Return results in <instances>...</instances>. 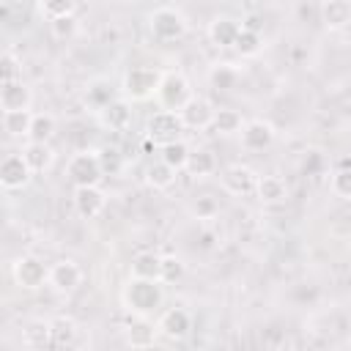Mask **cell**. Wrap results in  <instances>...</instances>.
Here are the masks:
<instances>
[{
    "mask_svg": "<svg viewBox=\"0 0 351 351\" xmlns=\"http://www.w3.org/2000/svg\"><path fill=\"white\" fill-rule=\"evenodd\" d=\"M55 134V118L49 112H33V123H30V134L27 140L36 143H49Z\"/></svg>",
    "mask_w": 351,
    "mask_h": 351,
    "instance_id": "cell-33",
    "label": "cell"
},
{
    "mask_svg": "<svg viewBox=\"0 0 351 351\" xmlns=\"http://www.w3.org/2000/svg\"><path fill=\"white\" fill-rule=\"evenodd\" d=\"M49 30L58 41H69L77 36V19L74 16H63V19H52L49 22Z\"/></svg>",
    "mask_w": 351,
    "mask_h": 351,
    "instance_id": "cell-38",
    "label": "cell"
},
{
    "mask_svg": "<svg viewBox=\"0 0 351 351\" xmlns=\"http://www.w3.org/2000/svg\"><path fill=\"white\" fill-rule=\"evenodd\" d=\"M96 118H99V123H101L104 129H110V132H126V129L132 126V104H129L126 96L112 99L104 110L96 112Z\"/></svg>",
    "mask_w": 351,
    "mask_h": 351,
    "instance_id": "cell-15",
    "label": "cell"
},
{
    "mask_svg": "<svg viewBox=\"0 0 351 351\" xmlns=\"http://www.w3.org/2000/svg\"><path fill=\"white\" fill-rule=\"evenodd\" d=\"M239 80H241V71H239V66H233V63H217V66H211V71H208V85H211L214 90H222V93L236 90Z\"/></svg>",
    "mask_w": 351,
    "mask_h": 351,
    "instance_id": "cell-23",
    "label": "cell"
},
{
    "mask_svg": "<svg viewBox=\"0 0 351 351\" xmlns=\"http://www.w3.org/2000/svg\"><path fill=\"white\" fill-rule=\"evenodd\" d=\"M241 27H247V30H255V33H263V25H261V16H255V14H250L244 22H241Z\"/></svg>",
    "mask_w": 351,
    "mask_h": 351,
    "instance_id": "cell-41",
    "label": "cell"
},
{
    "mask_svg": "<svg viewBox=\"0 0 351 351\" xmlns=\"http://www.w3.org/2000/svg\"><path fill=\"white\" fill-rule=\"evenodd\" d=\"M329 189H332L335 197H340V200H351V167H348V165H346V167H337V170L332 173V178H329Z\"/></svg>",
    "mask_w": 351,
    "mask_h": 351,
    "instance_id": "cell-35",
    "label": "cell"
},
{
    "mask_svg": "<svg viewBox=\"0 0 351 351\" xmlns=\"http://www.w3.org/2000/svg\"><path fill=\"white\" fill-rule=\"evenodd\" d=\"M318 16L326 30H343L351 25V0H321Z\"/></svg>",
    "mask_w": 351,
    "mask_h": 351,
    "instance_id": "cell-19",
    "label": "cell"
},
{
    "mask_svg": "<svg viewBox=\"0 0 351 351\" xmlns=\"http://www.w3.org/2000/svg\"><path fill=\"white\" fill-rule=\"evenodd\" d=\"M0 77L3 82H14V80H22V63L14 52H5L3 60H0Z\"/></svg>",
    "mask_w": 351,
    "mask_h": 351,
    "instance_id": "cell-39",
    "label": "cell"
},
{
    "mask_svg": "<svg viewBox=\"0 0 351 351\" xmlns=\"http://www.w3.org/2000/svg\"><path fill=\"white\" fill-rule=\"evenodd\" d=\"M110 101H112L110 85H107L104 80H93V82L88 85V90H85V104H88L93 112H99V110H104Z\"/></svg>",
    "mask_w": 351,
    "mask_h": 351,
    "instance_id": "cell-32",
    "label": "cell"
},
{
    "mask_svg": "<svg viewBox=\"0 0 351 351\" xmlns=\"http://www.w3.org/2000/svg\"><path fill=\"white\" fill-rule=\"evenodd\" d=\"M184 277V263H181V258H176V255H162V274H159V280L165 282V285H170V282H178Z\"/></svg>",
    "mask_w": 351,
    "mask_h": 351,
    "instance_id": "cell-37",
    "label": "cell"
},
{
    "mask_svg": "<svg viewBox=\"0 0 351 351\" xmlns=\"http://www.w3.org/2000/svg\"><path fill=\"white\" fill-rule=\"evenodd\" d=\"M22 343L27 348H44V346H49L52 343V326H49V321H44V318L27 321L25 329H22Z\"/></svg>",
    "mask_w": 351,
    "mask_h": 351,
    "instance_id": "cell-26",
    "label": "cell"
},
{
    "mask_svg": "<svg viewBox=\"0 0 351 351\" xmlns=\"http://www.w3.org/2000/svg\"><path fill=\"white\" fill-rule=\"evenodd\" d=\"M178 115H181V121H184L186 129L203 132V129H211L217 110H214V104H211L206 96H192V99L178 110Z\"/></svg>",
    "mask_w": 351,
    "mask_h": 351,
    "instance_id": "cell-11",
    "label": "cell"
},
{
    "mask_svg": "<svg viewBox=\"0 0 351 351\" xmlns=\"http://www.w3.org/2000/svg\"><path fill=\"white\" fill-rule=\"evenodd\" d=\"M192 96H195L192 85L181 71H165L162 74V82H159V90H156V101H159L162 110L178 112Z\"/></svg>",
    "mask_w": 351,
    "mask_h": 351,
    "instance_id": "cell-5",
    "label": "cell"
},
{
    "mask_svg": "<svg viewBox=\"0 0 351 351\" xmlns=\"http://www.w3.org/2000/svg\"><path fill=\"white\" fill-rule=\"evenodd\" d=\"M129 274L132 277H143V280H159L162 274V255L151 252V250H143L132 258L129 263Z\"/></svg>",
    "mask_w": 351,
    "mask_h": 351,
    "instance_id": "cell-22",
    "label": "cell"
},
{
    "mask_svg": "<svg viewBox=\"0 0 351 351\" xmlns=\"http://www.w3.org/2000/svg\"><path fill=\"white\" fill-rule=\"evenodd\" d=\"M255 197L266 206H277L288 197V184L280 176H258V186H255Z\"/></svg>",
    "mask_w": 351,
    "mask_h": 351,
    "instance_id": "cell-20",
    "label": "cell"
},
{
    "mask_svg": "<svg viewBox=\"0 0 351 351\" xmlns=\"http://www.w3.org/2000/svg\"><path fill=\"white\" fill-rule=\"evenodd\" d=\"M99 156H101L104 176H115L121 170V154H118V148H101Z\"/></svg>",
    "mask_w": 351,
    "mask_h": 351,
    "instance_id": "cell-40",
    "label": "cell"
},
{
    "mask_svg": "<svg viewBox=\"0 0 351 351\" xmlns=\"http://www.w3.org/2000/svg\"><path fill=\"white\" fill-rule=\"evenodd\" d=\"M107 206V195L99 184L93 186H74V211L80 219H96Z\"/></svg>",
    "mask_w": 351,
    "mask_h": 351,
    "instance_id": "cell-13",
    "label": "cell"
},
{
    "mask_svg": "<svg viewBox=\"0 0 351 351\" xmlns=\"http://www.w3.org/2000/svg\"><path fill=\"white\" fill-rule=\"evenodd\" d=\"M156 335H159V326L151 324L148 315H134L123 329L126 346H132V348H151L156 343Z\"/></svg>",
    "mask_w": 351,
    "mask_h": 351,
    "instance_id": "cell-16",
    "label": "cell"
},
{
    "mask_svg": "<svg viewBox=\"0 0 351 351\" xmlns=\"http://www.w3.org/2000/svg\"><path fill=\"white\" fill-rule=\"evenodd\" d=\"M176 176H178V170L176 167H170L165 159H156V162H151L148 167H145V184L151 186V189H170L173 184H176Z\"/></svg>",
    "mask_w": 351,
    "mask_h": 351,
    "instance_id": "cell-24",
    "label": "cell"
},
{
    "mask_svg": "<svg viewBox=\"0 0 351 351\" xmlns=\"http://www.w3.org/2000/svg\"><path fill=\"white\" fill-rule=\"evenodd\" d=\"M22 156L27 159L30 170L33 173H47L55 162V151L49 143H36V140H27L25 148H22Z\"/></svg>",
    "mask_w": 351,
    "mask_h": 351,
    "instance_id": "cell-21",
    "label": "cell"
},
{
    "mask_svg": "<svg viewBox=\"0 0 351 351\" xmlns=\"http://www.w3.org/2000/svg\"><path fill=\"white\" fill-rule=\"evenodd\" d=\"M82 285V269L71 261V258H60L55 263H49V288L69 296Z\"/></svg>",
    "mask_w": 351,
    "mask_h": 351,
    "instance_id": "cell-9",
    "label": "cell"
},
{
    "mask_svg": "<svg viewBox=\"0 0 351 351\" xmlns=\"http://www.w3.org/2000/svg\"><path fill=\"white\" fill-rule=\"evenodd\" d=\"M49 326H52V346H74V337H77V332H80V326H77V321L71 318V315H55L52 321H49Z\"/></svg>",
    "mask_w": 351,
    "mask_h": 351,
    "instance_id": "cell-28",
    "label": "cell"
},
{
    "mask_svg": "<svg viewBox=\"0 0 351 351\" xmlns=\"http://www.w3.org/2000/svg\"><path fill=\"white\" fill-rule=\"evenodd\" d=\"M66 176L74 186H93L104 178V167H101V156L99 151H77L69 162H66Z\"/></svg>",
    "mask_w": 351,
    "mask_h": 351,
    "instance_id": "cell-4",
    "label": "cell"
},
{
    "mask_svg": "<svg viewBox=\"0 0 351 351\" xmlns=\"http://www.w3.org/2000/svg\"><path fill=\"white\" fill-rule=\"evenodd\" d=\"M233 49H236L241 58H255V55L263 49V33H255V30L241 27V33H239Z\"/></svg>",
    "mask_w": 351,
    "mask_h": 351,
    "instance_id": "cell-31",
    "label": "cell"
},
{
    "mask_svg": "<svg viewBox=\"0 0 351 351\" xmlns=\"http://www.w3.org/2000/svg\"><path fill=\"white\" fill-rule=\"evenodd\" d=\"M30 178H33V170H30L27 159L22 156V151L19 154H8L0 162V184H3V189H8V192L25 189L30 184Z\"/></svg>",
    "mask_w": 351,
    "mask_h": 351,
    "instance_id": "cell-10",
    "label": "cell"
},
{
    "mask_svg": "<svg viewBox=\"0 0 351 351\" xmlns=\"http://www.w3.org/2000/svg\"><path fill=\"white\" fill-rule=\"evenodd\" d=\"M219 184L228 195L233 197H244V195H255V186H258V173L241 162L236 165H228L222 173H219Z\"/></svg>",
    "mask_w": 351,
    "mask_h": 351,
    "instance_id": "cell-8",
    "label": "cell"
},
{
    "mask_svg": "<svg viewBox=\"0 0 351 351\" xmlns=\"http://www.w3.org/2000/svg\"><path fill=\"white\" fill-rule=\"evenodd\" d=\"M217 167H219V162H217L214 151L197 148V151L189 154V162H186V173H189V176H195V178H208V176L217 173Z\"/></svg>",
    "mask_w": 351,
    "mask_h": 351,
    "instance_id": "cell-25",
    "label": "cell"
},
{
    "mask_svg": "<svg viewBox=\"0 0 351 351\" xmlns=\"http://www.w3.org/2000/svg\"><path fill=\"white\" fill-rule=\"evenodd\" d=\"M239 33H241V22L233 19V16H225V14H222V16H214V19L208 22V38H211V44L219 47V49H233Z\"/></svg>",
    "mask_w": 351,
    "mask_h": 351,
    "instance_id": "cell-17",
    "label": "cell"
},
{
    "mask_svg": "<svg viewBox=\"0 0 351 351\" xmlns=\"http://www.w3.org/2000/svg\"><path fill=\"white\" fill-rule=\"evenodd\" d=\"M189 154H192V148H189L184 140H173V143L162 145V156H159V159H165L170 167H176V170L181 173V170H186Z\"/></svg>",
    "mask_w": 351,
    "mask_h": 351,
    "instance_id": "cell-30",
    "label": "cell"
},
{
    "mask_svg": "<svg viewBox=\"0 0 351 351\" xmlns=\"http://www.w3.org/2000/svg\"><path fill=\"white\" fill-rule=\"evenodd\" d=\"M30 123H33V112L30 110H16V112H3V129L8 137H25L30 134Z\"/></svg>",
    "mask_w": 351,
    "mask_h": 351,
    "instance_id": "cell-29",
    "label": "cell"
},
{
    "mask_svg": "<svg viewBox=\"0 0 351 351\" xmlns=\"http://www.w3.org/2000/svg\"><path fill=\"white\" fill-rule=\"evenodd\" d=\"M30 104H33V90L22 80L3 82V88H0V107H3V112L30 110Z\"/></svg>",
    "mask_w": 351,
    "mask_h": 351,
    "instance_id": "cell-18",
    "label": "cell"
},
{
    "mask_svg": "<svg viewBox=\"0 0 351 351\" xmlns=\"http://www.w3.org/2000/svg\"><path fill=\"white\" fill-rule=\"evenodd\" d=\"M159 82H162V71H156L151 66H134L123 74V88L121 90L129 101H145V99L156 96Z\"/></svg>",
    "mask_w": 351,
    "mask_h": 351,
    "instance_id": "cell-3",
    "label": "cell"
},
{
    "mask_svg": "<svg viewBox=\"0 0 351 351\" xmlns=\"http://www.w3.org/2000/svg\"><path fill=\"white\" fill-rule=\"evenodd\" d=\"M162 280H143V277H129L123 285V304L132 315H151L154 310L162 307L165 291Z\"/></svg>",
    "mask_w": 351,
    "mask_h": 351,
    "instance_id": "cell-1",
    "label": "cell"
},
{
    "mask_svg": "<svg viewBox=\"0 0 351 351\" xmlns=\"http://www.w3.org/2000/svg\"><path fill=\"white\" fill-rule=\"evenodd\" d=\"M77 0H38V14L44 19H63V16H74Z\"/></svg>",
    "mask_w": 351,
    "mask_h": 351,
    "instance_id": "cell-34",
    "label": "cell"
},
{
    "mask_svg": "<svg viewBox=\"0 0 351 351\" xmlns=\"http://www.w3.org/2000/svg\"><path fill=\"white\" fill-rule=\"evenodd\" d=\"M156 326H159V335L162 337L178 343V340H186L189 337V332H192V315L184 307H170V310H165L159 315Z\"/></svg>",
    "mask_w": 351,
    "mask_h": 351,
    "instance_id": "cell-12",
    "label": "cell"
},
{
    "mask_svg": "<svg viewBox=\"0 0 351 351\" xmlns=\"http://www.w3.org/2000/svg\"><path fill=\"white\" fill-rule=\"evenodd\" d=\"M244 115L239 112V110H230V107H222V110H217V115H214V123H211V129L217 132V134H222V137H230V134H241V129H244Z\"/></svg>",
    "mask_w": 351,
    "mask_h": 351,
    "instance_id": "cell-27",
    "label": "cell"
},
{
    "mask_svg": "<svg viewBox=\"0 0 351 351\" xmlns=\"http://www.w3.org/2000/svg\"><path fill=\"white\" fill-rule=\"evenodd\" d=\"M189 211H192L195 219H203V222H206V219H217V214H219V203H217L211 195H200V197L192 200Z\"/></svg>",
    "mask_w": 351,
    "mask_h": 351,
    "instance_id": "cell-36",
    "label": "cell"
},
{
    "mask_svg": "<svg viewBox=\"0 0 351 351\" xmlns=\"http://www.w3.org/2000/svg\"><path fill=\"white\" fill-rule=\"evenodd\" d=\"M186 126H184V121H181V115L178 112H173V110H156L151 118H148V123H145V137L154 143V145H167V143H173V140H181V132H184Z\"/></svg>",
    "mask_w": 351,
    "mask_h": 351,
    "instance_id": "cell-7",
    "label": "cell"
},
{
    "mask_svg": "<svg viewBox=\"0 0 351 351\" xmlns=\"http://www.w3.org/2000/svg\"><path fill=\"white\" fill-rule=\"evenodd\" d=\"M11 277L25 291H38L49 285V266L38 255H19L11 266Z\"/></svg>",
    "mask_w": 351,
    "mask_h": 351,
    "instance_id": "cell-6",
    "label": "cell"
},
{
    "mask_svg": "<svg viewBox=\"0 0 351 351\" xmlns=\"http://www.w3.org/2000/svg\"><path fill=\"white\" fill-rule=\"evenodd\" d=\"M274 126L269 123V121H263V118H252V121H247L244 123V129H241V148L244 151H266L271 143H274Z\"/></svg>",
    "mask_w": 351,
    "mask_h": 351,
    "instance_id": "cell-14",
    "label": "cell"
},
{
    "mask_svg": "<svg viewBox=\"0 0 351 351\" xmlns=\"http://www.w3.org/2000/svg\"><path fill=\"white\" fill-rule=\"evenodd\" d=\"M148 30H151V36L159 44H173V41H178V38L186 36L189 22H186V16L178 8L162 5V8H154L148 14Z\"/></svg>",
    "mask_w": 351,
    "mask_h": 351,
    "instance_id": "cell-2",
    "label": "cell"
}]
</instances>
